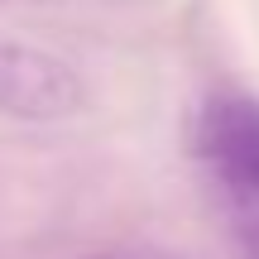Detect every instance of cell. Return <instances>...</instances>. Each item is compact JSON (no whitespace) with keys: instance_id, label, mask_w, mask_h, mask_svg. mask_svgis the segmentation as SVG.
<instances>
[{"instance_id":"obj_1","label":"cell","mask_w":259,"mask_h":259,"mask_svg":"<svg viewBox=\"0 0 259 259\" xmlns=\"http://www.w3.org/2000/svg\"><path fill=\"white\" fill-rule=\"evenodd\" d=\"M197 158L216 183V197H254L259 202V96L216 92L197 111L192 130Z\"/></svg>"},{"instance_id":"obj_2","label":"cell","mask_w":259,"mask_h":259,"mask_svg":"<svg viewBox=\"0 0 259 259\" xmlns=\"http://www.w3.org/2000/svg\"><path fill=\"white\" fill-rule=\"evenodd\" d=\"M87 101V87L72 63L44 48L0 38V111L15 120H67Z\"/></svg>"},{"instance_id":"obj_3","label":"cell","mask_w":259,"mask_h":259,"mask_svg":"<svg viewBox=\"0 0 259 259\" xmlns=\"http://www.w3.org/2000/svg\"><path fill=\"white\" fill-rule=\"evenodd\" d=\"M221 221L235 259H259V202L254 197H221Z\"/></svg>"},{"instance_id":"obj_4","label":"cell","mask_w":259,"mask_h":259,"mask_svg":"<svg viewBox=\"0 0 259 259\" xmlns=\"http://www.w3.org/2000/svg\"><path fill=\"white\" fill-rule=\"evenodd\" d=\"M92 259H178V254H163V250H135V245H120V250H106V254H92Z\"/></svg>"},{"instance_id":"obj_5","label":"cell","mask_w":259,"mask_h":259,"mask_svg":"<svg viewBox=\"0 0 259 259\" xmlns=\"http://www.w3.org/2000/svg\"><path fill=\"white\" fill-rule=\"evenodd\" d=\"M0 5H29V0H0Z\"/></svg>"}]
</instances>
